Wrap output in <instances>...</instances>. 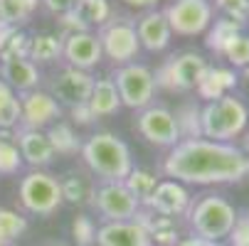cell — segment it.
<instances>
[{"label":"cell","mask_w":249,"mask_h":246,"mask_svg":"<svg viewBox=\"0 0 249 246\" xmlns=\"http://www.w3.org/2000/svg\"><path fill=\"white\" fill-rule=\"evenodd\" d=\"M163 172L175 182L188 185L239 182L249 175V155L230 143H215L207 138L180 140L163 160Z\"/></svg>","instance_id":"cell-1"},{"label":"cell","mask_w":249,"mask_h":246,"mask_svg":"<svg viewBox=\"0 0 249 246\" xmlns=\"http://www.w3.org/2000/svg\"><path fill=\"white\" fill-rule=\"evenodd\" d=\"M82 158L87 167L99 175L104 182H124L133 170L131 150L124 140L114 133H94L82 146Z\"/></svg>","instance_id":"cell-2"},{"label":"cell","mask_w":249,"mask_h":246,"mask_svg":"<svg viewBox=\"0 0 249 246\" xmlns=\"http://www.w3.org/2000/svg\"><path fill=\"white\" fill-rule=\"evenodd\" d=\"M249 123V109L230 94L222 98L207 101L205 109H200V131L202 138L215 143H230L237 138Z\"/></svg>","instance_id":"cell-3"},{"label":"cell","mask_w":249,"mask_h":246,"mask_svg":"<svg viewBox=\"0 0 249 246\" xmlns=\"http://www.w3.org/2000/svg\"><path fill=\"white\" fill-rule=\"evenodd\" d=\"M237 219L234 207L217 195H205L190 209V224L195 234L205 241H222L230 236V229Z\"/></svg>","instance_id":"cell-4"},{"label":"cell","mask_w":249,"mask_h":246,"mask_svg":"<svg viewBox=\"0 0 249 246\" xmlns=\"http://www.w3.org/2000/svg\"><path fill=\"white\" fill-rule=\"evenodd\" d=\"M18 195H20V204L27 209V212L30 214H40V217H47V214L57 212L59 204L64 202L59 180L52 178L50 172H42V170L27 172L25 178L20 180Z\"/></svg>","instance_id":"cell-5"},{"label":"cell","mask_w":249,"mask_h":246,"mask_svg":"<svg viewBox=\"0 0 249 246\" xmlns=\"http://www.w3.org/2000/svg\"><path fill=\"white\" fill-rule=\"evenodd\" d=\"M119 91V98L124 106L128 109H138L143 111L146 106H151L153 94H156V77L148 66L143 64H124L116 69V74L111 77Z\"/></svg>","instance_id":"cell-6"},{"label":"cell","mask_w":249,"mask_h":246,"mask_svg":"<svg viewBox=\"0 0 249 246\" xmlns=\"http://www.w3.org/2000/svg\"><path fill=\"white\" fill-rule=\"evenodd\" d=\"M207 59L197 52H183L173 57L163 69L160 74L156 77V86H165L170 91H190V89H197L200 79L205 77L207 72Z\"/></svg>","instance_id":"cell-7"},{"label":"cell","mask_w":249,"mask_h":246,"mask_svg":"<svg viewBox=\"0 0 249 246\" xmlns=\"http://www.w3.org/2000/svg\"><path fill=\"white\" fill-rule=\"evenodd\" d=\"M91 202L106 222H131L141 212V202L124 182H104L99 190H94Z\"/></svg>","instance_id":"cell-8"},{"label":"cell","mask_w":249,"mask_h":246,"mask_svg":"<svg viewBox=\"0 0 249 246\" xmlns=\"http://www.w3.org/2000/svg\"><path fill=\"white\" fill-rule=\"evenodd\" d=\"M163 13L170 30L185 37L202 34L212 25V5L207 0H175Z\"/></svg>","instance_id":"cell-9"},{"label":"cell","mask_w":249,"mask_h":246,"mask_svg":"<svg viewBox=\"0 0 249 246\" xmlns=\"http://www.w3.org/2000/svg\"><path fill=\"white\" fill-rule=\"evenodd\" d=\"M99 45L101 52L114 59L116 64H131V59H136L141 45H138V34L136 27L126 20H111L106 22L99 32Z\"/></svg>","instance_id":"cell-10"},{"label":"cell","mask_w":249,"mask_h":246,"mask_svg":"<svg viewBox=\"0 0 249 246\" xmlns=\"http://www.w3.org/2000/svg\"><path fill=\"white\" fill-rule=\"evenodd\" d=\"M136 128L153 146L173 148L180 143V131H178L175 116L163 106H146L136 118Z\"/></svg>","instance_id":"cell-11"},{"label":"cell","mask_w":249,"mask_h":246,"mask_svg":"<svg viewBox=\"0 0 249 246\" xmlns=\"http://www.w3.org/2000/svg\"><path fill=\"white\" fill-rule=\"evenodd\" d=\"M62 106L52 98V94L47 91H25L20 98V123L22 128H35L40 131L45 126H50L54 118H59Z\"/></svg>","instance_id":"cell-12"},{"label":"cell","mask_w":249,"mask_h":246,"mask_svg":"<svg viewBox=\"0 0 249 246\" xmlns=\"http://www.w3.org/2000/svg\"><path fill=\"white\" fill-rule=\"evenodd\" d=\"M91 86H94L91 74L82 72V69H74V66H67L57 74V79L52 84V98L57 103H64V106L74 109V106H79V103L89 101Z\"/></svg>","instance_id":"cell-13"},{"label":"cell","mask_w":249,"mask_h":246,"mask_svg":"<svg viewBox=\"0 0 249 246\" xmlns=\"http://www.w3.org/2000/svg\"><path fill=\"white\" fill-rule=\"evenodd\" d=\"M62 54L67 57L69 66L87 72V69H91L101 62L104 52H101V45H99L96 34H91V32H69L62 40Z\"/></svg>","instance_id":"cell-14"},{"label":"cell","mask_w":249,"mask_h":246,"mask_svg":"<svg viewBox=\"0 0 249 246\" xmlns=\"http://www.w3.org/2000/svg\"><path fill=\"white\" fill-rule=\"evenodd\" d=\"M146 204L151 207V212L173 219L178 214H185L190 209V192L175 180H163L156 185V190Z\"/></svg>","instance_id":"cell-15"},{"label":"cell","mask_w":249,"mask_h":246,"mask_svg":"<svg viewBox=\"0 0 249 246\" xmlns=\"http://www.w3.org/2000/svg\"><path fill=\"white\" fill-rule=\"evenodd\" d=\"M99 246H153L151 234L136 219L131 222H106L96 229Z\"/></svg>","instance_id":"cell-16"},{"label":"cell","mask_w":249,"mask_h":246,"mask_svg":"<svg viewBox=\"0 0 249 246\" xmlns=\"http://www.w3.org/2000/svg\"><path fill=\"white\" fill-rule=\"evenodd\" d=\"M136 34H138V45L146 47L148 52H160L170 45L173 30L165 20L163 10H148L136 25Z\"/></svg>","instance_id":"cell-17"},{"label":"cell","mask_w":249,"mask_h":246,"mask_svg":"<svg viewBox=\"0 0 249 246\" xmlns=\"http://www.w3.org/2000/svg\"><path fill=\"white\" fill-rule=\"evenodd\" d=\"M15 143H18V150L22 155V163H27L32 167H45L54 158V150L47 140V133H42V131L20 128L15 133Z\"/></svg>","instance_id":"cell-18"},{"label":"cell","mask_w":249,"mask_h":246,"mask_svg":"<svg viewBox=\"0 0 249 246\" xmlns=\"http://www.w3.org/2000/svg\"><path fill=\"white\" fill-rule=\"evenodd\" d=\"M0 77L3 82L15 91H32L37 89L40 84V72H37V64H32L30 59H8V62H0Z\"/></svg>","instance_id":"cell-19"},{"label":"cell","mask_w":249,"mask_h":246,"mask_svg":"<svg viewBox=\"0 0 249 246\" xmlns=\"http://www.w3.org/2000/svg\"><path fill=\"white\" fill-rule=\"evenodd\" d=\"M87 106H89V111H91L94 118L111 116V114H116L121 109V98H119V91H116V84H114L111 77L94 79V86H91Z\"/></svg>","instance_id":"cell-20"},{"label":"cell","mask_w":249,"mask_h":246,"mask_svg":"<svg viewBox=\"0 0 249 246\" xmlns=\"http://www.w3.org/2000/svg\"><path fill=\"white\" fill-rule=\"evenodd\" d=\"M237 86V74L232 69H222V66H207L205 77L197 84V94L207 101H215L222 98L230 89Z\"/></svg>","instance_id":"cell-21"},{"label":"cell","mask_w":249,"mask_h":246,"mask_svg":"<svg viewBox=\"0 0 249 246\" xmlns=\"http://www.w3.org/2000/svg\"><path fill=\"white\" fill-rule=\"evenodd\" d=\"M30 37L20 27H10L0 22V62L8 59H27Z\"/></svg>","instance_id":"cell-22"},{"label":"cell","mask_w":249,"mask_h":246,"mask_svg":"<svg viewBox=\"0 0 249 246\" xmlns=\"http://www.w3.org/2000/svg\"><path fill=\"white\" fill-rule=\"evenodd\" d=\"M62 54V37L57 34H35L30 37V49H27V59L32 64H47L54 62Z\"/></svg>","instance_id":"cell-23"},{"label":"cell","mask_w":249,"mask_h":246,"mask_svg":"<svg viewBox=\"0 0 249 246\" xmlns=\"http://www.w3.org/2000/svg\"><path fill=\"white\" fill-rule=\"evenodd\" d=\"M72 15L89 30L91 25H106L111 17L109 0H77Z\"/></svg>","instance_id":"cell-24"},{"label":"cell","mask_w":249,"mask_h":246,"mask_svg":"<svg viewBox=\"0 0 249 246\" xmlns=\"http://www.w3.org/2000/svg\"><path fill=\"white\" fill-rule=\"evenodd\" d=\"M47 140H50L52 150H54V153H62V155H74L77 150H82V143H79L77 133L72 131V126H67V123H54V126H50Z\"/></svg>","instance_id":"cell-25"},{"label":"cell","mask_w":249,"mask_h":246,"mask_svg":"<svg viewBox=\"0 0 249 246\" xmlns=\"http://www.w3.org/2000/svg\"><path fill=\"white\" fill-rule=\"evenodd\" d=\"M20 123V98L0 79V131H13Z\"/></svg>","instance_id":"cell-26"},{"label":"cell","mask_w":249,"mask_h":246,"mask_svg":"<svg viewBox=\"0 0 249 246\" xmlns=\"http://www.w3.org/2000/svg\"><path fill=\"white\" fill-rule=\"evenodd\" d=\"M59 187H62V199L74 202V204H87L94 197V185L87 178L77 175V172H69L67 178L59 182Z\"/></svg>","instance_id":"cell-27"},{"label":"cell","mask_w":249,"mask_h":246,"mask_svg":"<svg viewBox=\"0 0 249 246\" xmlns=\"http://www.w3.org/2000/svg\"><path fill=\"white\" fill-rule=\"evenodd\" d=\"M22 170V155L18 150L13 131H0V175H15Z\"/></svg>","instance_id":"cell-28"},{"label":"cell","mask_w":249,"mask_h":246,"mask_svg":"<svg viewBox=\"0 0 249 246\" xmlns=\"http://www.w3.org/2000/svg\"><path fill=\"white\" fill-rule=\"evenodd\" d=\"M124 185L128 187V192H131L141 204H146V202L151 199V195H153L158 180H156V175H153V172L141 170V167H133V170L128 172V178L124 180Z\"/></svg>","instance_id":"cell-29"},{"label":"cell","mask_w":249,"mask_h":246,"mask_svg":"<svg viewBox=\"0 0 249 246\" xmlns=\"http://www.w3.org/2000/svg\"><path fill=\"white\" fill-rule=\"evenodd\" d=\"M27 231V219L15 209H0V246H10Z\"/></svg>","instance_id":"cell-30"},{"label":"cell","mask_w":249,"mask_h":246,"mask_svg":"<svg viewBox=\"0 0 249 246\" xmlns=\"http://www.w3.org/2000/svg\"><path fill=\"white\" fill-rule=\"evenodd\" d=\"M35 5H37L35 0H0V22L18 27L30 20Z\"/></svg>","instance_id":"cell-31"},{"label":"cell","mask_w":249,"mask_h":246,"mask_svg":"<svg viewBox=\"0 0 249 246\" xmlns=\"http://www.w3.org/2000/svg\"><path fill=\"white\" fill-rule=\"evenodd\" d=\"M175 116V123H178V131H180V140H195V138H202V131H200V109L195 103L190 106H183Z\"/></svg>","instance_id":"cell-32"},{"label":"cell","mask_w":249,"mask_h":246,"mask_svg":"<svg viewBox=\"0 0 249 246\" xmlns=\"http://www.w3.org/2000/svg\"><path fill=\"white\" fill-rule=\"evenodd\" d=\"M239 27L242 25L234 22V20H217L215 27H212L210 34H207V47L215 49V52H222L225 45L234 37V34H239Z\"/></svg>","instance_id":"cell-33"},{"label":"cell","mask_w":249,"mask_h":246,"mask_svg":"<svg viewBox=\"0 0 249 246\" xmlns=\"http://www.w3.org/2000/svg\"><path fill=\"white\" fill-rule=\"evenodd\" d=\"M220 54H225L227 57V62L230 64H234V66H249V37L247 34H234V37L225 45V49L220 52Z\"/></svg>","instance_id":"cell-34"},{"label":"cell","mask_w":249,"mask_h":246,"mask_svg":"<svg viewBox=\"0 0 249 246\" xmlns=\"http://www.w3.org/2000/svg\"><path fill=\"white\" fill-rule=\"evenodd\" d=\"M72 234L77 239V246H91L96 241V227L89 217H77L72 224Z\"/></svg>","instance_id":"cell-35"},{"label":"cell","mask_w":249,"mask_h":246,"mask_svg":"<svg viewBox=\"0 0 249 246\" xmlns=\"http://www.w3.org/2000/svg\"><path fill=\"white\" fill-rule=\"evenodd\" d=\"M217 8L227 15V20L244 25V20L249 15V0H217Z\"/></svg>","instance_id":"cell-36"},{"label":"cell","mask_w":249,"mask_h":246,"mask_svg":"<svg viewBox=\"0 0 249 246\" xmlns=\"http://www.w3.org/2000/svg\"><path fill=\"white\" fill-rule=\"evenodd\" d=\"M227 239H230V246H249V212L234 219Z\"/></svg>","instance_id":"cell-37"},{"label":"cell","mask_w":249,"mask_h":246,"mask_svg":"<svg viewBox=\"0 0 249 246\" xmlns=\"http://www.w3.org/2000/svg\"><path fill=\"white\" fill-rule=\"evenodd\" d=\"M45 8L54 15H67V13H72L74 5H77V0H42Z\"/></svg>","instance_id":"cell-38"},{"label":"cell","mask_w":249,"mask_h":246,"mask_svg":"<svg viewBox=\"0 0 249 246\" xmlns=\"http://www.w3.org/2000/svg\"><path fill=\"white\" fill-rule=\"evenodd\" d=\"M72 116H74V121L82 123V126H87V123L94 121V116H91V111H89L87 103H79V106H74V109H72Z\"/></svg>","instance_id":"cell-39"},{"label":"cell","mask_w":249,"mask_h":246,"mask_svg":"<svg viewBox=\"0 0 249 246\" xmlns=\"http://www.w3.org/2000/svg\"><path fill=\"white\" fill-rule=\"evenodd\" d=\"M175 246H207V241L200 236H188V239H180Z\"/></svg>","instance_id":"cell-40"},{"label":"cell","mask_w":249,"mask_h":246,"mask_svg":"<svg viewBox=\"0 0 249 246\" xmlns=\"http://www.w3.org/2000/svg\"><path fill=\"white\" fill-rule=\"evenodd\" d=\"M126 5H131V8H151V5H156L158 0H124Z\"/></svg>","instance_id":"cell-41"},{"label":"cell","mask_w":249,"mask_h":246,"mask_svg":"<svg viewBox=\"0 0 249 246\" xmlns=\"http://www.w3.org/2000/svg\"><path fill=\"white\" fill-rule=\"evenodd\" d=\"M244 77L249 79V66H244Z\"/></svg>","instance_id":"cell-42"},{"label":"cell","mask_w":249,"mask_h":246,"mask_svg":"<svg viewBox=\"0 0 249 246\" xmlns=\"http://www.w3.org/2000/svg\"><path fill=\"white\" fill-rule=\"evenodd\" d=\"M50 246H67V244H50Z\"/></svg>","instance_id":"cell-43"},{"label":"cell","mask_w":249,"mask_h":246,"mask_svg":"<svg viewBox=\"0 0 249 246\" xmlns=\"http://www.w3.org/2000/svg\"><path fill=\"white\" fill-rule=\"evenodd\" d=\"M247 148H249V138H247Z\"/></svg>","instance_id":"cell-44"},{"label":"cell","mask_w":249,"mask_h":246,"mask_svg":"<svg viewBox=\"0 0 249 246\" xmlns=\"http://www.w3.org/2000/svg\"><path fill=\"white\" fill-rule=\"evenodd\" d=\"M35 3H37V0H35Z\"/></svg>","instance_id":"cell-45"}]
</instances>
